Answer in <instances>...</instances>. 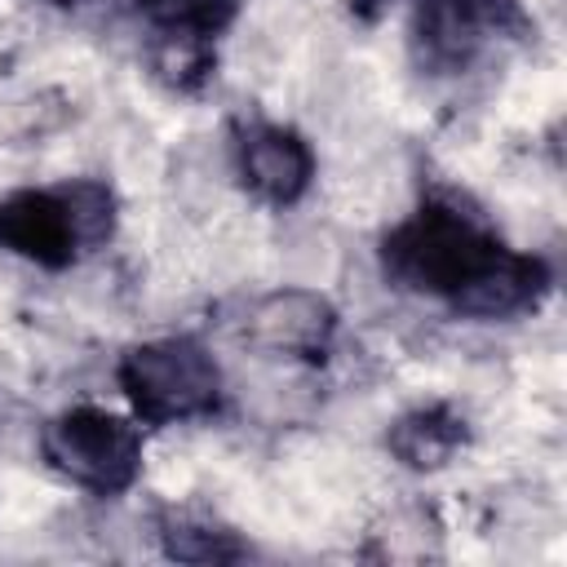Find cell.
Here are the masks:
<instances>
[{
	"mask_svg": "<svg viewBox=\"0 0 567 567\" xmlns=\"http://www.w3.org/2000/svg\"><path fill=\"white\" fill-rule=\"evenodd\" d=\"M235 173L252 199L270 208H288L310 190L315 151L297 128L252 120L235 128Z\"/></svg>",
	"mask_w": 567,
	"mask_h": 567,
	"instance_id": "5b68a950",
	"label": "cell"
},
{
	"mask_svg": "<svg viewBox=\"0 0 567 567\" xmlns=\"http://www.w3.org/2000/svg\"><path fill=\"white\" fill-rule=\"evenodd\" d=\"M532 18L518 0H416L412 49L430 71H465L492 40H523Z\"/></svg>",
	"mask_w": 567,
	"mask_h": 567,
	"instance_id": "277c9868",
	"label": "cell"
},
{
	"mask_svg": "<svg viewBox=\"0 0 567 567\" xmlns=\"http://www.w3.org/2000/svg\"><path fill=\"white\" fill-rule=\"evenodd\" d=\"M159 540H164V554L177 563H235L248 554V545L235 532L199 514H164Z\"/></svg>",
	"mask_w": 567,
	"mask_h": 567,
	"instance_id": "9c48e42d",
	"label": "cell"
},
{
	"mask_svg": "<svg viewBox=\"0 0 567 567\" xmlns=\"http://www.w3.org/2000/svg\"><path fill=\"white\" fill-rule=\"evenodd\" d=\"M377 4H381V0H354V9H359V13H372Z\"/></svg>",
	"mask_w": 567,
	"mask_h": 567,
	"instance_id": "4fadbf2b",
	"label": "cell"
},
{
	"mask_svg": "<svg viewBox=\"0 0 567 567\" xmlns=\"http://www.w3.org/2000/svg\"><path fill=\"white\" fill-rule=\"evenodd\" d=\"M155 75L168 89H177V93H199L204 80L213 75V49H208V40L159 35V44H155Z\"/></svg>",
	"mask_w": 567,
	"mask_h": 567,
	"instance_id": "7c38bea8",
	"label": "cell"
},
{
	"mask_svg": "<svg viewBox=\"0 0 567 567\" xmlns=\"http://www.w3.org/2000/svg\"><path fill=\"white\" fill-rule=\"evenodd\" d=\"M0 248L44 266V270H66L80 257V235L66 208L62 186L58 190H9L0 199Z\"/></svg>",
	"mask_w": 567,
	"mask_h": 567,
	"instance_id": "52a82bcc",
	"label": "cell"
},
{
	"mask_svg": "<svg viewBox=\"0 0 567 567\" xmlns=\"http://www.w3.org/2000/svg\"><path fill=\"white\" fill-rule=\"evenodd\" d=\"M465 443H470V425H465V416H461L452 403L412 408V412H403V416L390 425V434H385V447H390L408 470H439V465H447Z\"/></svg>",
	"mask_w": 567,
	"mask_h": 567,
	"instance_id": "ba28073f",
	"label": "cell"
},
{
	"mask_svg": "<svg viewBox=\"0 0 567 567\" xmlns=\"http://www.w3.org/2000/svg\"><path fill=\"white\" fill-rule=\"evenodd\" d=\"M337 337V310L328 297L306 292V288H284L270 292L252 306L248 315V341L266 354L301 359V363H323Z\"/></svg>",
	"mask_w": 567,
	"mask_h": 567,
	"instance_id": "8992f818",
	"label": "cell"
},
{
	"mask_svg": "<svg viewBox=\"0 0 567 567\" xmlns=\"http://www.w3.org/2000/svg\"><path fill=\"white\" fill-rule=\"evenodd\" d=\"M381 270L390 284L443 297L470 319H509L549 292V266L514 252L496 230L447 195H430L408 221L381 239Z\"/></svg>",
	"mask_w": 567,
	"mask_h": 567,
	"instance_id": "6da1fadb",
	"label": "cell"
},
{
	"mask_svg": "<svg viewBox=\"0 0 567 567\" xmlns=\"http://www.w3.org/2000/svg\"><path fill=\"white\" fill-rule=\"evenodd\" d=\"M62 195H66V208H71V221H75V235H80V252L102 248L115 235V195H111V186L93 182V177H80V182H66Z\"/></svg>",
	"mask_w": 567,
	"mask_h": 567,
	"instance_id": "8fae6325",
	"label": "cell"
},
{
	"mask_svg": "<svg viewBox=\"0 0 567 567\" xmlns=\"http://www.w3.org/2000/svg\"><path fill=\"white\" fill-rule=\"evenodd\" d=\"M44 461L93 496H120L142 474V430L106 408H71L40 434Z\"/></svg>",
	"mask_w": 567,
	"mask_h": 567,
	"instance_id": "3957f363",
	"label": "cell"
},
{
	"mask_svg": "<svg viewBox=\"0 0 567 567\" xmlns=\"http://www.w3.org/2000/svg\"><path fill=\"white\" fill-rule=\"evenodd\" d=\"M244 0H137V13L159 31V35H190V40H213L239 18Z\"/></svg>",
	"mask_w": 567,
	"mask_h": 567,
	"instance_id": "30bf717a",
	"label": "cell"
},
{
	"mask_svg": "<svg viewBox=\"0 0 567 567\" xmlns=\"http://www.w3.org/2000/svg\"><path fill=\"white\" fill-rule=\"evenodd\" d=\"M115 381L142 425H173L213 416L221 408V372L213 354L190 337L142 341L120 354Z\"/></svg>",
	"mask_w": 567,
	"mask_h": 567,
	"instance_id": "7a4b0ae2",
	"label": "cell"
}]
</instances>
